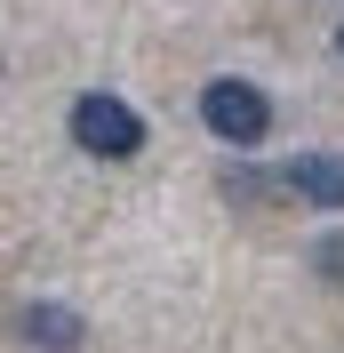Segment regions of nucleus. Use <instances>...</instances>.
Masks as SVG:
<instances>
[{"label": "nucleus", "instance_id": "1", "mask_svg": "<svg viewBox=\"0 0 344 353\" xmlns=\"http://www.w3.org/2000/svg\"><path fill=\"white\" fill-rule=\"evenodd\" d=\"M72 145H80L88 161H136L144 153V112L129 105V97H105V88H88V97H72Z\"/></svg>", "mask_w": 344, "mask_h": 353}, {"label": "nucleus", "instance_id": "2", "mask_svg": "<svg viewBox=\"0 0 344 353\" xmlns=\"http://www.w3.org/2000/svg\"><path fill=\"white\" fill-rule=\"evenodd\" d=\"M200 129L216 137V145H233V153H248V145H264V129H272V97H264L257 81H208L200 88Z\"/></svg>", "mask_w": 344, "mask_h": 353}, {"label": "nucleus", "instance_id": "3", "mask_svg": "<svg viewBox=\"0 0 344 353\" xmlns=\"http://www.w3.org/2000/svg\"><path fill=\"white\" fill-rule=\"evenodd\" d=\"M272 185L304 209H344V153H297L288 169H272Z\"/></svg>", "mask_w": 344, "mask_h": 353}, {"label": "nucleus", "instance_id": "4", "mask_svg": "<svg viewBox=\"0 0 344 353\" xmlns=\"http://www.w3.org/2000/svg\"><path fill=\"white\" fill-rule=\"evenodd\" d=\"M17 330H24V345H41V353H80V337H88L72 305H24Z\"/></svg>", "mask_w": 344, "mask_h": 353}, {"label": "nucleus", "instance_id": "5", "mask_svg": "<svg viewBox=\"0 0 344 353\" xmlns=\"http://www.w3.org/2000/svg\"><path fill=\"white\" fill-rule=\"evenodd\" d=\"M312 273L344 289V233H321V241H312Z\"/></svg>", "mask_w": 344, "mask_h": 353}, {"label": "nucleus", "instance_id": "6", "mask_svg": "<svg viewBox=\"0 0 344 353\" xmlns=\"http://www.w3.org/2000/svg\"><path fill=\"white\" fill-rule=\"evenodd\" d=\"M336 57H344V24H336Z\"/></svg>", "mask_w": 344, "mask_h": 353}]
</instances>
